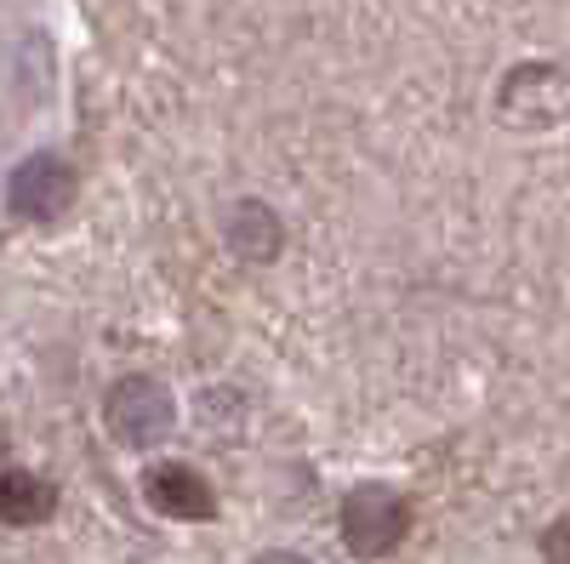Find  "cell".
<instances>
[{"mask_svg": "<svg viewBox=\"0 0 570 564\" xmlns=\"http://www.w3.org/2000/svg\"><path fill=\"white\" fill-rule=\"evenodd\" d=\"M7 200L18 217H35V222H52L69 211L75 200V171L58 160V155H35L12 171V188H7Z\"/></svg>", "mask_w": 570, "mask_h": 564, "instance_id": "obj_2", "label": "cell"}, {"mask_svg": "<svg viewBox=\"0 0 570 564\" xmlns=\"http://www.w3.org/2000/svg\"><path fill=\"white\" fill-rule=\"evenodd\" d=\"M405 531H411V507H405L394 491H383V485H365V491H354V496L343 502V542H348L360 558L394 553V547L405 542Z\"/></svg>", "mask_w": 570, "mask_h": 564, "instance_id": "obj_1", "label": "cell"}, {"mask_svg": "<svg viewBox=\"0 0 570 564\" xmlns=\"http://www.w3.org/2000/svg\"><path fill=\"white\" fill-rule=\"evenodd\" d=\"M142 491H149V502L166 513V520L200 525V520H212V513H217V491L195 474V467H183V462H160V467H149Z\"/></svg>", "mask_w": 570, "mask_h": 564, "instance_id": "obj_4", "label": "cell"}, {"mask_svg": "<svg viewBox=\"0 0 570 564\" xmlns=\"http://www.w3.org/2000/svg\"><path fill=\"white\" fill-rule=\"evenodd\" d=\"M257 564H308V558H297V553H263Z\"/></svg>", "mask_w": 570, "mask_h": 564, "instance_id": "obj_7", "label": "cell"}, {"mask_svg": "<svg viewBox=\"0 0 570 564\" xmlns=\"http://www.w3.org/2000/svg\"><path fill=\"white\" fill-rule=\"evenodd\" d=\"M542 553H548V564H570V520H559V525L542 536Z\"/></svg>", "mask_w": 570, "mask_h": 564, "instance_id": "obj_6", "label": "cell"}, {"mask_svg": "<svg viewBox=\"0 0 570 564\" xmlns=\"http://www.w3.org/2000/svg\"><path fill=\"white\" fill-rule=\"evenodd\" d=\"M52 507H58V491L40 474H23V467L0 474V525H40Z\"/></svg>", "mask_w": 570, "mask_h": 564, "instance_id": "obj_5", "label": "cell"}, {"mask_svg": "<svg viewBox=\"0 0 570 564\" xmlns=\"http://www.w3.org/2000/svg\"><path fill=\"white\" fill-rule=\"evenodd\" d=\"M109 428L126 445H149L171 428V394L149 376H126V383L109 394Z\"/></svg>", "mask_w": 570, "mask_h": 564, "instance_id": "obj_3", "label": "cell"}]
</instances>
